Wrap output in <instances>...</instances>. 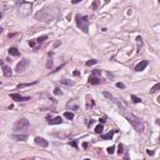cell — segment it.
Wrapping results in <instances>:
<instances>
[{"label": "cell", "instance_id": "cb8c5ba5", "mask_svg": "<svg viewBox=\"0 0 160 160\" xmlns=\"http://www.w3.org/2000/svg\"><path fill=\"white\" fill-rule=\"evenodd\" d=\"M96 63H98V60H95V59L88 60V61H86V66H91V65H95Z\"/></svg>", "mask_w": 160, "mask_h": 160}, {"label": "cell", "instance_id": "52a82bcc", "mask_svg": "<svg viewBox=\"0 0 160 160\" xmlns=\"http://www.w3.org/2000/svg\"><path fill=\"white\" fill-rule=\"evenodd\" d=\"M10 98L13 100H15V101H28V100H30L29 96H21L20 94H16V93L10 94Z\"/></svg>", "mask_w": 160, "mask_h": 160}, {"label": "cell", "instance_id": "f1b7e54d", "mask_svg": "<svg viewBox=\"0 0 160 160\" xmlns=\"http://www.w3.org/2000/svg\"><path fill=\"white\" fill-rule=\"evenodd\" d=\"M54 94H55V95H61V94H63V91L60 90L59 88H55V89H54Z\"/></svg>", "mask_w": 160, "mask_h": 160}, {"label": "cell", "instance_id": "8fae6325", "mask_svg": "<svg viewBox=\"0 0 160 160\" xmlns=\"http://www.w3.org/2000/svg\"><path fill=\"white\" fill-rule=\"evenodd\" d=\"M35 143H36L38 145H40V146H43V148H46V146L49 145V143H48L46 140L44 139V138H40V136H36V138H35Z\"/></svg>", "mask_w": 160, "mask_h": 160}, {"label": "cell", "instance_id": "4316f807", "mask_svg": "<svg viewBox=\"0 0 160 160\" xmlns=\"http://www.w3.org/2000/svg\"><path fill=\"white\" fill-rule=\"evenodd\" d=\"M131 100H133L134 103H141V101H143V100L140 99V98H138L136 95H131Z\"/></svg>", "mask_w": 160, "mask_h": 160}, {"label": "cell", "instance_id": "7402d4cb", "mask_svg": "<svg viewBox=\"0 0 160 160\" xmlns=\"http://www.w3.org/2000/svg\"><path fill=\"white\" fill-rule=\"evenodd\" d=\"M46 39H48V36H46V35H43V36H40V38H38V39L35 40V41H36L38 44H41V43H44V41H45Z\"/></svg>", "mask_w": 160, "mask_h": 160}, {"label": "cell", "instance_id": "f35d334b", "mask_svg": "<svg viewBox=\"0 0 160 160\" xmlns=\"http://www.w3.org/2000/svg\"><path fill=\"white\" fill-rule=\"evenodd\" d=\"M109 1H110V0H105V3H109Z\"/></svg>", "mask_w": 160, "mask_h": 160}, {"label": "cell", "instance_id": "44dd1931", "mask_svg": "<svg viewBox=\"0 0 160 160\" xmlns=\"http://www.w3.org/2000/svg\"><path fill=\"white\" fill-rule=\"evenodd\" d=\"M103 130H104L103 124H100V125H98V126L95 128V133H96V134H101V133H103Z\"/></svg>", "mask_w": 160, "mask_h": 160}, {"label": "cell", "instance_id": "6da1fadb", "mask_svg": "<svg viewBox=\"0 0 160 160\" xmlns=\"http://www.w3.org/2000/svg\"><path fill=\"white\" fill-rule=\"evenodd\" d=\"M59 15V11L58 9L55 8H44L41 11H39L36 14V19L40 21H44V23H49L51 20L56 19Z\"/></svg>", "mask_w": 160, "mask_h": 160}, {"label": "cell", "instance_id": "60d3db41", "mask_svg": "<svg viewBox=\"0 0 160 160\" xmlns=\"http://www.w3.org/2000/svg\"><path fill=\"white\" fill-rule=\"evenodd\" d=\"M0 85H1V81H0Z\"/></svg>", "mask_w": 160, "mask_h": 160}, {"label": "cell", "instance_id": "8992f818", "mask_svg": "<svg viewBox=\"0 0 160 160\" xmlns=\"http://www.w3.org/2000/svg\"><path fill=\"white\" fill-rule=\"evenodd\" d=\"M29 64H30V61L28 59L20 60L19 63H18V65H16V68H15V71H16V73H23V71H25L26 68L29 66Z\"/></svg>", "mask_w": 160, "mask_h": 160}, {"label": "cell", "instance_id": "ac0fdd59", "mask_svg": "<svg viewBox=\"0 0 160 160\" xmlns=\"http://www.w3.org/2000/svg\"><path fill=\"white\" fill-rule=\"evenodd\" d=\"M51 56H53V53H50V54H49V60H48V63H46V68H48V69H51V66H53V60H51Z\"/></svg>", "mask_w": 160, "mask_h": 160}, {"label": "cell", "instance_id": "836d02e7", "mask_svg": "<svg viewBox=\"0 0 160 160\" xmlns=\"http://www.w3.org/2000/svg\"><path fill=\"white\" fill-rule=\"evenodd\" d=\"M73 74H74V76H79V75H80V73L78 71V70H75V71H74Z\"/></svg>", "mask_w": 160, "mask_h": 160}, {"label": "cell", "instance_id": "3957f363", "mask_svg": "<svg viewBox=\"0 0 160 160\" xmlns=\"http://www.w3.org/2000/svg\"><path fill=\"white\" fill-rule=\"evenodd\" d=\"M31 3L29 1H25V0H20L16 5V9H18V13H19L21 16H28L30 13H31Z\"/></svg>", "mask_w": 160, "mask_h": 160}, {"label": "cell", "instance_id": "d6a6232c", "mask_svg": "<svg viewBox=\"0 0 160 160\" xmlns=\"http://www.w3.org/2000/svg\"><path fill=\"white\" fill-rule=\"evenodd\" d=\"M104 96H105V98H108V99H110V98H111V95H110L109 93H106V91H104Z\"/></svg>", "mask_w": 160, "mask_h": 160}, {"label": "cell", "instance_id": "8d00e7d4", "mask_svg": "<svg viewBox=\"0 0 160 160\" xmlns=\"http://www.w3.org/2000/svg\"><path fill=\"white\" fill-rule=\"evenodd\" d=\"M100 123L104 124V123H105V118H101V119H100Z\"/></svg>", "mask_w": 160, "mask_h": 160}, {"label": "cell", "instance_id": "d4e9b609", "mask_svg": "<svg viewBox=\"0 0 160 160\" xmlns=\"http://www.w3.org/2000/svg\"><path fill=\"white\" fill-rule=\"evenodd\" d=\"M60 83H61V84H65V85H73V84H74V81H70V80H68V79L60 80Z\"/></svg>", "mask_w": 160, "mask_h": 160}, {"label": "cell", "instance_id": "9a60e30c", "mask_svg": "<svg viewBox=\"0 0 160 160\" xmlns=\"http://www.w3.org/2000/svg\"><path fill=\"white\" fill-rule=\"evenodd\" d=\"M8 53H9V55H11V56H19L20 55V51L16 49V48H10V49L8 50Z\"/></svg>", "mask_w": 160, "mask_h": 160}, {"label": "cell", "instance_id": "277c9868", "mask_svg": "<svg viewBox=\"0 0 160 160\" xmlns=\"http://www.w3.org/2000/svg\"><path fill=\"white\" fill-rule=\"evenodd\" d=\"M75 21H76V26L80 30H83L84 33H89V18L88 16H80L76 15L75 16Z\"/></svg>", "mask_w": 160, "mask_h": 160}, {"label": "cell", "instance_id": "603a6c76", "mask_svg": "<svg viewBox=\"0 0 160 160\" xmlns=\"http://www.w3.org/2000/svg\"><path fill=\"white\" fill-rule=\"evenodd\" d=\"M98 6H99V0H94L93 4H91V9H93V10H96Z\"/></svg>", "mask_w": 160, "mask_h": 160}, {"label": "cell", "instance_id": "30bf717a", "mask_svg": "<svg viewBox=\"0 0 160 160\" xmlns=\"http://www.w3.org/2000/svg\"><path fill=\"white\" fill-rule=\"evenodd\" d=\"M48 123H49L50 125H58V124H61V123H63V118H61V116H56V118L51 119V118L49 116V118H48Z\"/></svg>", "mask_w": 160, "mask_h": 160}, {"label": "cell", "instance_id": "83f0119b", "mask_svg": "<svg viewBox=\"0 0 160 160\" xmlns=\"http://www.w3.org/2000/svg\"><path fill=\"white\" fill-rule=\"evenodd\" d=\"M114 151H115V146H109L108 148V153L109 154H114Z\"/></svg>", "mask_w": 160, "mask_h": 160}, {"label": "cell", "instance_id": "5b68a950", "mask_svg": "<svg viewBox=\"0 0 160 160\" xmlns=\"http://www.w3.org/2000/svg\"><path fill=\"white\" fill-rule=\"evenodd\" d=\"M29 128V120L26 118H21V119L16 120L15 124H14V130L15 131H23V130H26Z\"/></svg>", "mask_w": 160, "mask_h": 160}, {"label": "cell", "instance_id": "9c48e42d", "mask_svg": "<svg viewBox=\"0 0 160 160\" xmlns=\"http://www.w3.org/2000/svg\"><path fill=\"white\" fill-rule=\"evenodd\" d=\"M148 64H149L148 60H143V61H140L139 64L135 66V71H143V70L148 66Z\"/></svg>", "mask_w": 160, "mask_h": 160}, {"label": "cell", "instance_id": "5bb4252c", "mask_svg": "<svg viewBox=\"0 0 160 160\" xmlns=\"http://www.w3.org/2000/svg\"><path fill=\"white\" fill-rule=\"evenodd\" d=\"M118 131H119V130H116V129H115V130H111V131H110V133H108V134H103V135H101V139H103V140L111 139V138H113V135H114L115 133H118Z\"/></svg>", "mask_w": 160, "mask_h": 160}, {"label": "cell", "instance_id": "ab89813d", "mask_svg": "<svg viewBox=\"0 0 160 160\" xmlns=\"http://www.w3.org/2000/svg\"><path fill=\"white\" fill-rule=\"evenodd\" d=\"M1 16H3V15H1V13H0V19H1Z\"/></svg>", "mask_w": 160, "mask_h": 160}, {"label": "cell", "instance_id": "4fadbf2b", "mask_svg": "<svg viewBox=\"0 0 160 160\" xmlns=\"http://www.w3.org/2000/svg\"><path fill=\"white\" fill-rule=\"evenodd\" d=\"M3 73H4V75H5V76H8V78L13 75L11 68H10V66H8V65H3Z\"/></svg>", "mask_w": 160, "mask_h": 160}, {"label": "cell", "instance_id": "d590c367", "mask_svg": "<svg viewBox=\"0 0 160 160\" xmlns=\"http://www.w3.org/2000/svg\"><path fill=\"white\" fill-rule=\"evenodd\" d=\"M148 154H149V155H154V151H153V150H148Z\"/></svg>", "mask_w": 160, "mask_h": 160}, {"label": "cell", "instance_id": "f546056e", "mask_svg": "<svg viewBox=\"0 0 160 160\" xmlns=\"http://www.w3.org/2000/svg\"><path fill=\"white\" fill-rule=\"evenodd\" d=\"M69 144H70L71 146H74V148H78V141H76V140H73V141H70Z\"/></svg>", "mask_w": 160, "mask_h": 160}, {"label": "cell", "instance_id": "1f68e13d", "mask_svg": "<svg viewBox=\"0 0 160 160\" xmlns=\"http://www.w3.org/2000/svg\"><path fill=\"white\" fill-rule=\"evenodd\" d=\"M35 43H36L35 40H30V41H29V45H30L31 48H34V46H35Z\"/></svg>", "mask_w": 160, "mask_h": 160}, {"label": "cell", "instance_id": "ffe728a7", "mask_svg": "<svg viewBox=\"0 0 160 160\" xmlns=\"http://www.w3.org/2000/svg\"><path fill=\"white\" fill-rule=\"evenodd\" d=\"M64 116H65L66 119H69V120H73V119H74V113H70V111H66V113L64 114Z\"/></svg>", "mask_w": 160, "mask_h": 160}, {"label": "cell", "instance_id": "d6986e66", "mask_svg": "<svg viewBox=\"0 0 160 160\" xmlns=\"http://www.w3.org/2000/svg\"><path fill=\"white\" fill-rule=\"evenodd\" d=\"M34 84H36V81H34V83H25V84H19V85H18V89H23V88H26V86L34 85Z\"/></svg>", "mask_w": 160, "mask_h": 160}, {"label": "cell", "instance_id": "74e56055", "mask_svg": "<svg viewBox=\"0 0 160 160\" xmlns=\"http://www.w3.org/2000/svg\"><path fill=\"white\" fill-rule=\"evenodd\" d=\"M1 33H3V28H0V35H1Z\"/></svg>", "mask_w": 160, "mask_h": 160}, {"label": "cell", "instance_id": "2e32d148", "mask_svg": "<svg viewBox=\"0 0 160 160\" xmlns=\"http://www.w3.org/2000/svg\"><path fill=\"white\" fill-rule=\"evenodd\" d=\"M93 106H94V100L91 99L90 96H86V109L93 108Z\"/></svg>", "mask_w": 160, "mask_h": 160}, {"label": "cell", "instance_id": "4dcf8cb0", "mask_svg": "<svg viewBox=\"0 0 160 160\" xmlns=\"http://www.w3.org/2000/svg\"><path fill=\"white\" fill-rule=\"evenodd\" d=\"M116 88H119V89H124V88H125V85H124L123 83H116Z\"/></svg>", "mask_w": 160, "mask_h": 160}, {"label": "cell", "instance_id": "e575fe53", "mask_svg": "<svg viewBox=\"0 0 160 160\" xmlns=\"http://www.w3.org/2000/svg\"><path fill=\"white\" fill-rule=\"evenodd\" d=\"M80 1H81V0H71L73 4H78V3H80Z\"/></svg>", "mask_w": 160, "mask_h": 160}, {"label": "cell", "instance_id": "ba28073f", "mask_svg": "<svg viewBox=\"0 0 160 160\" xmlns=\"http://www.w3.org/2000/svg\"><path fill=\"white\" fill-rule=\"evenodd\" d=\"M88 81H89V84H91V85H98V84H100L103 80L100 79L99 76H96V75H90L89 76V79H88Z\"/></svg>", "mask_w": 160, "mask_h": 160}, {"label": "cell", "instance_id": "7a4b0ae2", "mask_svg": "<svg viewBox=\"0 0 160 160\" xmlns=\"http://www.w3.org/2000/svg\"><path fill=\"white\" fill-rule=\"evenodd\" d=\"M124 115H125V118L128 119V121L134 126V129H135L138 133H143V131H144V124H143V121H141L138 116H135L134 114L125 113V111H124Z\"/></svg>", "mask_w": 160, "mask_h": 160}, {"label": "cell", "instance_id": "7c38bea8", "mask_svg": "<svg viewBox=\"0 0 160 160\" xmlns=\"http://www.w3.org/2000/svg\"><path fill=\"white\" fill-rule=\"evenodd\" d=\"M11 138L18 140V141H25V140L28 139V135L26 134H13Z\"/></svg>", "mask_w": 160, "mask_h": 160}, {"label": "cell", "instance_id": "e0dca14e", "mask_svg": "<svg viewBox=\"0 0 160 160\" xmlns=\"http://www.w3.org/2000/svg\"><path fill=\"white\" fill-rule=\"evenodd\" d=\"M160 89V83H158V84H155L151 89H150V94H154V93H156L158 90Z\"/></svg>", "mask_w": 160, "mask_h": 160}, {"label": "cell", "instance_id": "484cf974", "mask_svg": "<svg viewBox=\"0 0 160 160\" xmlns=\"http://www.w3.org/2000/svg\"><path fill=\"white\" fill-rule=\"evenodd\" d=\"M118 154L119 155H123L124 154V146L121 144H119V146H118Z\"/></svg>", "mask_w": 160, "mask_h": 160}]
</instances>
